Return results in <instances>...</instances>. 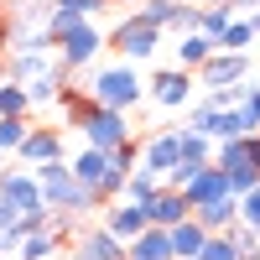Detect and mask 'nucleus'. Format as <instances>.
Wrapping results in <instances>:
<instances>
[{
  "mask_svg": "<svg viewBox=\"0 0 260 260\" xmlns=\"http://www.w3.org/2000/svg\"><path fill=\"white\" fill-rule=\"evenodd\" d=\"M16 245H21V234H16V224H11V229H0V260H6V255H16Z\"/></svg>",
  "mask_w": 260,
  "mask_h": 260,
  "instance_id": "nucleus-34",
  "label": "nucleus"
},
{
  "mask_svg": "<svg viewBox=\"0 0 260 260\" xmlns=\"http://www.w3.org/2000/svg\"><path fill=\"white\" fill-rule=\"evenodd\" d=\"M52 161H68V141H62V130L57 125H31L26 141H21V151H16V167L37 172V167H52Z\"/></svg>",
  "mask_w": 260,
  "mask_h": 260,
  "instance_id": "nucleus-7",
  "label": "nucleus"
},
{
  "mask_svg": "<svg viewBox=\"0 0 260 260\" xmlns=\"http://www.w3.org/2000/svg\"><path fill=\"white\" fill-rule=\"evenodd\" d=\"M245 146H250V167L260 172V130H255V136H245Z\"/></svg>",
  "mask_w": 260,
  "mask_h": 260,
  "instance_id": "nucleus-35",
  "label": "nucleus"
},
{
  "mask_svg": "<svg viewBox=\"0 0 260 260\" xmlns=\"http://www.w3.org/2000/svg\"><path fill=\"white\" fill-rule=\"evenodd\" d=\"M125 260H172L167 229H146V234H136V240L125 245Z\"/></svg>",
  "mask_w": 260,
  "mask_h": 260,
  "instance_id": "nucleus-21",
  "label": "nucleus"
},
{
  "mask_svg": "<svg viewBox=\"0 0 260 260\" xmlns=\"http://www.w3.org/2000/svg\"><path fill=\"white\" fill-rule=\"evenodd\" d=\"M57 110H62V120H68L73 130H83V120H89V115L99 110V104H94L89 94H83L78 83H62V89H57Z\"/></svg>",
  "mask_w": 260,
  "mask_h": 260,
  "instance_id": "nucleus-18",
  "label": "nucleus"
},
{
  "mask_svg": "<svg viewBox=\"0 0 260 260\" xmlns=\"http://www.w3.org/2000/svg\"><path fill=\"white\" fill-rule=\"evenodd\" d=\"M182 219H192L187 198H182L177 187H167V182H161V187H156V198L146 203V224H151V229H177Z\"/></svg>",
  "mask_w": 260,
  "mask_h": 260,
  "instance_id": "nucleus-12",
  "label": "nucleus"
},
{
  "mask_svg": "<svg viewBox=\"0 0 260 260\" xmlns=\"http://www.w3.org/2000/svg\"><path fill=\"white\" fill-rule=\"evenodd\" d=\"M182 6H192V11H213V6H229V0H182Z\"/></svg>",
  "mask_w": 260,
  "mask_h": 260,
  "instance_id": "nucleus-37",
  "label": "nucleus"
},
{
  "mask_svg": "<svg viewBox=\"0 0 260 260\" xmlns=\"http://www.w3.org/2000/svg\"><path fill=\"white\" fill-rule=\"evenodd\" d=\"M250 42H255L250 21H245V16H234V21H229V31L219 37V47H213V52H250Z\"/></svg>",
  "mask_w": 260,
  "mask_h": 260,
  "instance_id": "nucleus-27",
  "label": "nucleus"
},
{
  "mask_svg": "<svg viewBox=\"0 0 260 260\" xmlns=\"http://www.w3.org/2000/svg\"><path fill=\"white\" fill-rule=\"evenodd\" d=\"M57 250H68V240H62L57 229H37V234H26V240L16 245V260H52Z\"/></svg>",
  "mask_w": 260,
  "mask_h": 260,
  "instance_id": "nucleus-20",
  "label": "nucleus"
},
{
  "mask_svg": "<svg viewBox=\"0 0 260 260\" xmlns=\"http://www.w3.org/2000/svg\"><path fill=\"white\" fill-rule=\"evenodd\" d=\"M240 115H245V136H255L260 130V83H250V99L240 104Z\"/></svg>",
  "mask_w": 260,
  "mask_h": 260,
  "instance_id": "nucleus-32",
  "label": "nucleus"
},
{
  "mask_svg": "<svg viewBox=\"0 0 260 260\" xmlns=\"http://www.w3.org/2000/svg\"><path fill=\"white\" fill-rule=\"evenodd\" d=\"M213 167H219L224 177L245 172V167H250V146H245V136H240V141H213Z\"/></svg>",
  "mask_w": 260,
  "mask_h": 260,
  "instance_id": "nucleus-23",
  "label": "nucleus"
},
{
  "mask_svg": "<svg viewBox=\"0 0 260 260\" xmlns=\"http://www.w3.org/2000/svg\"><path fill=\"white\" fill-rule=\"evenodd\" d=\"M146 94H151L156 110H187V99H192V73H187V68H151Z\"/></svg>",
  "mask_w": 260,
  "mask_h": 260,
  "instance_id": "nucleus-8",
  "label": "nucleus"
},
{
  "mask_svg": "<svg viewBox=\"0 0 260 260\" xmlns=\"http://www.w3.org/2000/svg\"><path fill=\"white\" fill-rule=\"evenodd\" d=\"M156 177H146V172H130V177H125V187H120V203H136V208H146L151 198H156Z\"/></svg>",
  "mask_w": 260,
  "mask_h": 260,
  "instance_id": "nucleus-25",
  "label": "nucleus"
},
{
  "mask_svg": "<svg viewBox=\"0 0 260 260\" xmlns=\"http://www.w3.org/2000/svg\"><path fill=\"white\" fill-rule=\"evenodd\" d=\"M213 57V42L208 37H198V31H187V37H177V68H187V73H198L203 62Z\"/></svg>",
  "mask_w": 260,
  "mask_h": 260,
  "instance_id": "nucleus-22",
  "label": "nucleus"
},
{
  "mask_svg": "<svg viewBox=\"0 0 260 260\" xmlns=\"http://www.w3.org/2000/svg\"><path fill=\"white\" fill-rule=\"evenodd\" d=\"M182 198H187V208H208V203L229 198V182H224V172H219V167H203L198 177H192V182L182 187Z\"/></svg>",
  "mask_w": 260,
  "mask_h": 260,
  "instance_id": "nucleus-14",
  "label": "nucleus"
},
{
  "mask_svg": "<svg viewBox=\"0 0 260 260\" xmlns=\"http://www.w3.org/2000/svg\"><path fill=\"white\" fill-rule=\"evenodd\" d=\"M0 198H6L21 219L47 213V208H42V192H37V177H31L26 167H6V172H0Z\"/></svg>",
  "mask_w": 260,
  "mask_h": 260,
  "instance_id": "nucleus-10",
  "label": "nucleus"
},
{
  "mask_svg": "<svg viewBox=\"0 0 260 260\" xmlns=\"http://www.w3.org/2000/svg\"><path fill=\"white\" fill-rule=\"evenodd\" d=\"M6 167H11V161H6V156H0V172H6Z\"/></svg>",
  "mask_w": 260,
  "mask_h": 260,
  "instance_id": "nucleus-40",
  "label": "nucleus"
},
{
  "mask_svg": "<svg viewBox=\"0 0 260 260\" xmlns=\"http://www.w3.org/2000/svg\"><path fill=\"white\" fill-rule=\"evenodd\" d=\"M136 141V125H130V115H120V110H94L89 120H83V146H94V151H120V146H130Z\"/></svg>",
  "mask_w": 260,
  "mask_h": 260,
  "instance_id": "nucleus-5",
  "label": "nucleus"
},
{
  "mask_svg": "<svg viewBox=\"0 0 260 260\" xmlns=\"http://www.w3.org/2000/svg\"><path fill=\"white\" fill-rule=\"evenodd\" d=\"M167 240H172V260H198V250H203V240H208V229L192 224V219H182L177 229H167Z\"/></svg>",
  "mask_w": 260,
  "mask_h": 260,
  "instance_id": "nucleus-19",
  "label": "nucleus"
},
{
  "mask_svg": "<svg viewBox=\"0 0 260 260\" xmlns=\"http://www.w3.org/2000/svg\"><path fill=\"white\" fill-rule=\"evenodd\" d=\"M240 224L260 234V187H255V192H245V198H240Z\"/></svg>",
  "mask_w": 260,
  "mask_h": 260,
  "instance_id": "nucleus-33",
  "label": "nucleus"
},
{
  "mask_svg": "<svg viewBox=\"0 0 260 260\" xmlns=\"http://www.w3.org/2000/svg\"><path fill=\"white\" fill-rule=\"evenodd\" d=\"M177 161H182V141H177V130H151V136H141V161H136V172H146V177L167 182Z\"/></svg>",
  "mask_w": 260,
  "mask_h": 260,
  "instance_id": "nucleus-6",
  "label": "nucleus"
},
{
  "mask_svg": "<svg viewBox=\"0 0 260 260\" xmlns=\"http://www.w3.org/2000/svg\"><path fill=\"white\" fill-rule=\"evenodd\" d=\"M52 52H57V57H52L57 68L68 73V78H78L83 68H94V62H99V52H104V31L94 26V21H78V26L62 37Z\"/></svg>",
  "mask_w": 260,
  "mask_h": 260,
  "instance_id": "nucleus-3",
  "label": "nucleus"
},
{
  "mask_svg": "<svg viewBox=\"0 0 260 260\" xmlns=\"http://www.w3.org/2000/svg\"><path fill=\"white\" fill-rule=\"evenodd\" d=\"M110 6H141V0H110Z\"/></svg>",
  "mask_w": 260,
  "mask_h": 260,
  "instance_id": "nucleus-39",
  "label": "nucleus"
},
{
  "mask_svg": "<svg viewBox=\"0 0 260 260\" xmlns=\"http://www.w3.org/2000/svg\"><path fill=\"white\" fill-rule=\"evenodd\" d=\"M16 219H21V213H16V208H11V203H6V198H0V229H11V224H16Z\"/></svg>",
  "mask_w": 260,
  "mask_h": 260,
  "instance_id": "nucleus-36",
  "label": "nucleus"
},
{
  "mask_svg": "<svg viewBox=\"0 0 260 260\" xmlns=\"http://www.w3.org/2000/svg\"><path fill=\"white\" fill-rule=\"evenodd\" d=\"M250 52H213L203 68H198V83L213 94V89H234V83H250Z\"/></svg>",
  "mask_w": 260,
  "mask_h": 260,
  "instance_id": "nucleus-9",
  "label": "nucleus"
},
{
  "mask_svg": "<svg viewBox=\"0 0 260 260\" xmlns=\"http://www.w3.org/2000/svg\"><path fill=\"white\" fill-rule=\"evenodd\" d=\"M99 224L110 229L120 245H130L136 234H146V229H151V224H146V208H136V203H120V198H115V203H104V219H99Z\"/></svg>",
  "mask_w": 260,
  "mask_h": 260,
  "instance_id": "nucleus-13",
  "label": "nucleus"
},
{
  "mask_svg": "<svg viewBox=\"0 0 260 260\" xmlns=\"http://www.w3.org/2000/svg\"><path fill=\"white\" fill-rule=\"evenodd\" d=\"M37 177V192H42V208H52V213H68V219H83V213H94V208H104L89 187H83L73 172H68V161H52V167H37L31 172Z\"/></svg>",
  "mask_w": 260,
  "mask_h": 260,
  "instance_id": "nucleus-1",
  "label": "nucleus"
},
{
  "mask_svg": "<svg viewBox=\"0 0 260 260\" xmlns=\"http://www.w3.org/2000/svg\"><path fill=\"white\" fill-rule=\"evenodd\" d=\"M229 21H234V11H229V6H213V11H198V26H192V31L208 37L213 47H219V37L229 31Z\"/></svg>",
  "mask_w": 260,
  "mask_h": 260,
  "instance_id": "nucleus-26",
  "label": "nucleus"
},
{
  "mask_svg": "<svg viewBox=\"0 0 260 260\" xmlns=\"http://www.w3.org/2000/svg\"><path fill=\"white\" fill-rule=\"evenodd\" d=\"M0 120H31V99H26V89L21 83H0Z\"/></svg>",
  "mask_w": 260,
  "mask_h": 260,
  "instance_id": "nucleus-24",
  "label": "nucleus"
},
{
  "mask_svg": "<svg viewBox=\"0 0 260 260\" xmlns=\"http://www.w3.org/2000/svg\"><path fill=\"white\" fill-rule=\"evenodd\" d=\"M198 260H240V250H234L229 234H208L203 250H198Z\"/></svg>",
  "mask_w": 260,
  "mask_h": 260,
  "instance_id": "nucleus-30",
  "label": "nucleus"
},
{
  "mask_svg": "<svg viewBox=\"0 0 260 260\" xmlns=\"http://www.w3.org/2000/svg\"><path fill=\"white\" fill-rule=\"evenodd\" d=\"M245 21H250V31H255V37H260V11H250V16H245Z\"/></svg>",
  "mask_w": 260,
  "mask_h": 260,
  "instance_id": "nucleus-38",
  "label": "nucleus"
},
{
  "mask_svg": "<svg viewBox=\"0 0 260 260\" xmlns=\"http://www.w3.org/2000/svg\"><path fill=\"white\" fill-rule=\"evenodd\" d=\"M68 260H125V245H120L104 224H89V229H78V234H73Z\"/></svg>",
  "mask_w": 260,
  "mask_h": 260,
  "instance_id": "nucleus-11",
  "label": "nucleus"
},
{
  "mask_svg": "<svg viewBox=\"0 0 260 260\" xmlns=\"http://www.w3.org/2000/svg\"><path fill=\"white\" fill-rule=\"evenodd\" d=\"M52 11H68V16H83V21H94V16H104L110 11V0H47Z\"/></svg>",
  "mask_w": 260,
  "mask_h": 260,
  "instance_id": "nucleus-29",
  "label": "nucleus"
},
{
  "mask_svg": "<svg viewBox=\"0 0 260 260\" xmlns=\"http://www.w3.org/2000/svg\"><path fill=\"white\" fill-rule=\"evenodd\" d=\"M89 94L99 110H120V115H130L136 104L146 99V83H141V73L130 68V62H110V68H94L89 73Z\"/></svg>",
  "mask_w": 260,
  "mask_h": 260,
  "instance_id": "nucleus-2",
  "label": "nucleus"
},
{
  "mask_svg": "<svg viewBox=\"0 0 260 260\" xmlns=\"http://www.w3.org/2000/svg\"><path fill=\"white\" fill-rule=\"evenodd\" d=\"M104 47H115V52H120V62H130V68H136V62H146L151 52L161 47V31H156V26H151V21L136 11V16H125L120 26L104 37Z\"/></svg>",
  "mask_w": 260,
  "mask_h": 260,
  "instance_id": "nucleus-4",
  "label": "nucleus"
},
{
  "mask_svg": "<svg viewBox=\"0 0 260 260\" xmlns=\"http://www.w3.org/2000/svg\"><path fill=\"white\" fill-rule=\"evenodd\" d=\"M68 172L99 198V182H104V172H110V156H104V151H94V146H83V151H73V156H68Z\"/></svg>",
  "mask_w": 260,
  "mask_h": 260,
  "instance_id": "nucleus-15",
  "label": "nucleus"
},
{
  "mask_svg": "<svg viewBox=\"0 0 260 260\" xmlns=\"http://www.w3.org/2000/svg\"><path fill=\"white\" fill-rule=\"evenodd\" d=\"M26 130H31V120H0V156H16L21 151V141H26Z\"/></svg>",
  "mask_w": 260,
  "mask_h": 260,
  "instance_id": "nucleus-28",
  "label": "nucleus"
},
{
  "mask_svg": "<svg viewBox=\"0 0 260 260\" xmlns=\"http://www.w3.org/2000/svg\"><path fill=\"white\" fill-rule=\"evenodd\" d=\"M192 224H203L208 234H229L234 224H240V198H219L208 208H192Z\"/></svg>",
  "mask_w": 260,
  "mask_h": 260,
  "instance_id": "nucleus-17",
  "label": "nucleus"
},
{
  "mask_svg": "<svg viewBox=\"0 0 260 260\" xmlns=\"http://www.w3.org/2000/svg\"><path fill=\"white\" fill-rule=\"evenodd\" d=\"M47 73H52V57H47V52H11V57H6V78L21 83V89L37 83V78H47Z\"/></svg>",
  "mask_w": 260,
  "mask_h": 260,
  "instance_id": "nucleus-16",
  "label": "nucleus"
},
{
  "mask_svg": "<svg viewBox=\"0 0 260 260\" xmlns=\"http://www.w3.org/2000/svg\"><path fill=\"white\" fill-rule=\"evenodd\" d=\"M229 240H234V250H240V260H260V234H255V229L234 224V229H229Z\"/></svg>",
  "mask_w": 260,
  "mask_h": 260,
  "instance_id": "nucleus-31",
  "label": "nucleus"
}]
</instances>
